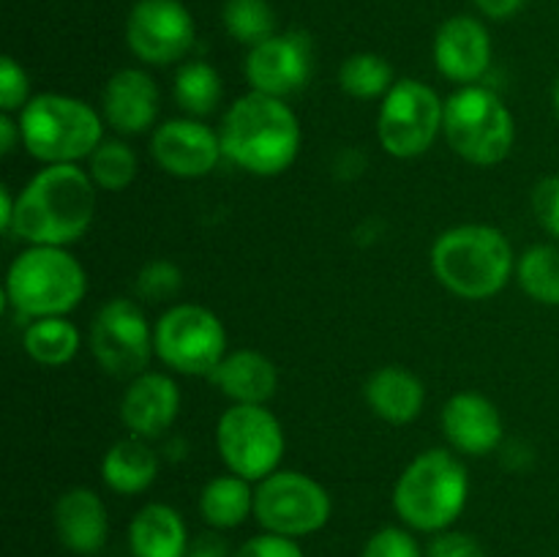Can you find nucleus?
<instances>
[{"mask_svg":"<svg viewBox=\"0 0 559 557\" xmlns=\"http://www.w3.org/2000/svg\"><path fill=\"white\" fill-rule=\"evenodd\" d=\"M333 502L325 486L300 470H276L254 486V519L265 533L306 538L331 522Z\"/></svg>","mask_w":559,"mask_h":557,"instance_id":"9b49d317","label":"nucleus"},{"mask_svg":"<svg viewBox=\"0 0 559 557\" xmlns=\"http://www.w3.org/2000/svg\"><path fill=\"white\" fill-rule=\"evenodd\" d=\"M22 147L41 167L80 164L104 142L102 109L69 93H38L20 115Z\"/></svg>","mask_w":559,"mask_h":557,"instance_id":"423d86ee","label":"nucleus"},{"mask_svg":"<svg viewBox=\"0 0 559 557\" xmlns=\"http://www.w3.org/2000/svg\"><path fill=\"white\" fill-rule=\"evenodd\" d=\"M156 358L175 375L211 377L227 349V331L202 304H173L153 325Z\"/></svg>","mask_w":559,"mask_h":557,"instance_id":"1a4fd4ad","label":"nucleus"},{"mask_svg":"<svg viewBox=\"0 0 559 557\" xmlns=\"http://www.w3.org/2000/svg\"><path fill=\"white\" fill-rule=\"evenodd\" d=\"M314 71V49L304 31H284L249 49L246 82L254 93L289 98L304 91Z\"/></svg>","mask_w":559,"mask_h":557,"instance_id":"4468645a","label":"nucleus"},{"mask_svg":"<svg viewBox=\"0 0 559 557\" xmlns=\"http://www.w3.org/2000/svg\"><path fill=\"white\" fill-rule=\"evenodd\" d=\"M200 513L211 530H235L254 517V486L235 473L216 475L200 491Z\"/></svg>","mask_w":559,"mask_h":557,"instance_id":"393cba45","label":"nucleus"},{"mask_svg":"<svg viewBox=\"0 0 559 557\" xmlns=\"http://www.w3.org/2000/svg\"><path fill=\"white\" fill-rule=\"evenodd\" d=\"M16 213V194L9 186H0V229L11 235V224H14Z\"/></svg>","mask_w":559,"mask_h":557,"instance_id":"a19ab883","label":"nucleus"},{"mask_svg":"<svg viewBox=\"0 0 559 557\" xmlns=\"http://www.w3.org/2000/svg\"><path fill=\"white\" fill-rule=\"evenodd\" d=\"M222 74L207 60H186L178 66L173 96L189 118H207L222 104Z\"/></svg>","mask_w":559,"mask_h":557,"instance_id":"bb28decb","label":"nucleus"},{"mask_svg":"<svg viewBox=\"0 0 559 557\" xmlns=\"http://www.w3.org/2000/svg\"><path fill=\"white\" fill-rule=\"evenodd\" d=\"M469 500V475L451 448L418 453L393 486V508L404 528L415 533H442L456 524Z\"/></svg>","mask_w":559,"mask_h":557,"instance_id":"20e7f679","label":"nucleus"},{"mask_svg":"<svg viewBox=\"0 0 559 557\" xmlns=\"http://www.w3.org/2000/svg\"><path fill=\"white\" fill-rule=\"evenodd\" d=\"M233 404H267L276 396L278 369L260 349H233L207 377Z\"/></svg>","mask_w":559,"mask_h":557,"instance_id":"4be33fe9","label":"nucleus"},{"mask_svg":"<svg viewBox=\"0 0 559 557\" xmlns=\"http://www.w3.org/2000/svg\"><path fill=\"white\" fill-rule=\"evenodd\" d=\"M555 112H557V118H559V76H557V82H555Z\"/></svg>","mask_w":559,"mask_h":557,"instance_id":"79ce46f5","label":"nucleus"},{"mask_svg":"<svg viewBox=\"0 0 559 557\" xmlns=\"http://www.w3.org/2000/svg\"><path fill=\"white\" fill-rule=\"evenodd\" d=\"M22 347L27 358L47 369L71 364L82 347V333L69 317H38L22 331Z\"/></svg>","mask_w":559,"mask_h":557,"instance_id":"a878e982","label":"nucleus"},{"mask_svg":"<svg viewBox=\"0 0 559 557\" xmlns=\"http://www.w3.org/2000/svg\"><path fill=\"white\" fill-rule=\"evenodd\" d=\"M102 118L115 134L136 137L158 118V85L145 69H120L102 91Z\"/></svg>","mask_w":559,"mask_h":557,"instance_id":"6ab92c4d","label":"nucleus"},{"mask_svg":"<svg viewBox=\"0 0 559 557\" xmlns=\"http://www.w3.org/2000/svg\"><path fill=\"white\" fill-rule=\"evenodd\" d=\"M364 399L371 413L393 426L413 424L426 404V386L407 366L388 364L371 371L364 386Z\"/></svg>","mask_w":559,"mask_h":557,"instance_id":"412c9836","label":"nucleus"},{"mask_svg":"<svg viewBox=\"0 0 559 557\" xmlns=\"http://www.w3.org/2000/svg\"><path fill=\"white\" fill-rule=\"evenodd\" d=\"M87 557H98V555H87Z\"/></svg>","mask_w":559,"mask_h":557,"instance_id":"37998d69","label":"nucleus"},{"mask_svg":"<svg viewBox=\"0 0 559 557\" xmlns=\"http://www.w3.org/2000/svg\"><path fill=\"white\" fill-rule=\"evenodd\" d=\"M162 470V457L151 440L142 437H123L107 448L102 457V481L109 491L123 497L142 495L153 486Z\"/></svg>","mask_w":559,"mask_h":557,"instance_id":"5701e85b","label":"nucleus"},{"mask_svg":"<svg viewBox=\"0 0 559 557\" xmlns=\"http://www.w3.org/2000/svg\"><path fill=\"white\" fill-rule=\"evenodd\" d=\"M136 169H140V162H136V153L123 137H104L102 145L91 153L87 158V175L96 183L98 191H126L136 178Z\"/></svg>","mask_w":559,"mask_h":557,"instance_id":"c756f323","label":"nucleus"},{"mask_svg":"<svg viewBox=\"0 0 559 557\" xmlns=\"http://www.w3.org/2000/svg\"><path fill=\"white\" fill-rule=\"evenodd\" d=\"M216 448L227 473L260 484L282 470L287 437L267 404H233L216 424Z\"/></svg>","mask_w":559,"mask_h":557,"instance_id":"6e6552de","label":"nucleus"},{"mask_svg":"<svg viewBox=\"0 0 559 557\" xmlns=\"http://www.w3.org/2000/svg\"><path fill=\"white\" fill-rule=\"evenodd\" d=\"M16 142H22L20 120L9 112H0V153H3V156L14 153Z\"/></svg>","mask_w":559,"mask_h":557,"instance_id":"ea45409f","label":"nucleus"},{"mask_svg":"<svg viewBox=\"0 0 559 557\" xmlns=\"http://www.w3.org/2000/svg\"><path fill=\"white\" fill-rule=\"evenodd\" d=\"M55 533L76 557L98 555L109 538V511L102 497L87 486L63 491L55 502Z\"/></svg>","mask_w":559,"mask_h":557,"instance_id":"aec40b11","label":"nucleus"},{"mask_svg":"<svg viewBox=\"0 0 559 557\" xmlns=\"http://www.w3.org/2000/svg\"><path fill=\"white\" fill-rule=\"evenodd\" d=\"M360 557H426L409 528H380L364 544Z\"/></svg>","mask_w":559,"mask_h":557,"instance_id":"473e14b6","label":"nucleus"},{"mask_svg":"<svg viewBox=\"0 0 559 557\" xmlns=\"http://www.w3.org/2000/svg\"><path fill=\"white\" fill-rule=\"evenodd\" d=\"M516 282L540 306H559V246L535 244L516 257Z\"/></svg>","mask_w":559,"mask_h":557,"instance_id":"cd10ccee","label":"nucleus"},{"mask_svg":"<svg viewBox=\"0 0 559 557\" xmlns=\"http://www.w3.org/2000/svg\"><path fill=\"white\" fill-rule=\"evenodd\" d=\"M222 25L233 42L249 49L278 33L276 11L267 0H224Z\"/></svg>","mask_w":559,"mask_h":557,"instance_id":"7c9ffc66","label":"nucleus"},{"mask_svg":"<svg viewBox=\"0 0 559 557\" xmlns=\"http://www.w3.org/2000/svg\"><path fill=\"white\" fill-rule=\"evenodd\" d=\"M489 27L473 14L448 16L435 33L431 58L445 80L464 85H480L491 66Z\"/></svg>","mask_w":559,"mask_h":557,"instance_id":"dca6fc26","label":"nucleus"},{"mask_svg":"<svg viewBox=\"0 0 559 557\" xmlns=\"http://www.w3.org/2000/svg\"><path fill=\"white\" fill-rule=\"evenodd\" d=\"M91 353L112 377L131 380L147 371L156 355V342L151 322L136 300L112 298L102 304L91 322Z\"/></svg>","mask_w":559,"mask_h":557,"instance_id":"f8f14e48","label":"nucleus"},{"mask_svg":"<svg viewBox=\"0 0 559 557\" xmlns=\"http://www.w3.org/2000/svg\"><path fill=\"white\" fill-rule=\"evenodd\" d=\"M233 557H306V555L295 538L265 533V530H262L260 535H251L249 541H243V544L233 552Z\"/></svg>","mask_w":559,"mask_h":557,"instance_id":"c9c22d12","label":"nucleus"},{"mask_svg":"<svg viewBox=\"0 0 559 557\" xmlns=\"http://www.w3.org/2000/svg\"><path fill=\"white\" fill-rule=\"evenodd\" d=\"M186 557H233V552H229V544L222 535V530H207V533L191 538L189 555Z\"/></svg>","mask_w":559,"mask_h":557,"instance_id":"4c0bfd02","label":"nucleus"},{"mask_svg":"<svg viewBox=\"0 0 559 557\" xmlns=\"http://www.w3.org/2000/svg\"><path fill=\"white\" fill-rule=\"evenodd\" d=\"M5 300L25 322L69 317L87 295V271L66 246H27L11 260Z\"/></svg>","mask_w":559,"mask_h":557,"instance_id":"39448f33","label":"nucleus"},{"mask_svg":"<svg viewBox=\"0 0 559 557\" xmlns=\"http://www.w3.org/2000/svg\"><path fill=\"white\" fill-rule=\"evenodd\" d=\"M426 557H486V552L475 535L462 530H442L429 541Z\"/></svg>","mask_w":559,"mask_h":557,"instance_id":"e433bc0d","label":"nucleus"},{"mask_svg":"<svg viewBox=\"0 0 559 557\" xmlns=\"http://www.w3.org/2000/svg\"><path fill=\"white\" fill-rule=\"evenodd\" d=\"M442 431L451 451L462 457H486L502 446L506 424L489 396L475 391H459L442 404Z\"/></svg>","mask_w":559,"mask_h":557,"instance_id":"a211bd4d","label":"nucleus"},{"mask_svg":"<svg viewBox=\"0 0 559 557\" xmlns=\"http://www.w3.org/2000/svg\"><path fill=\"white\" fill-rule=\"evenodd\" d=\"M445 102L431 85L420 80L393 82L377 115V140L393 158H418L442 134Z\"/></svg>","mask_w":559,"mask_h":557,"instance_id":"9d476101","label":"nucleus"},{"mask_svg":"<svg viewBox=\"0 0 559 557\" xmlns=\"http://www.w3.org/2000/svg\"><path fill=\"white\" fill-rule=\"evenodd\" d=\"M429 265L437 282L464 300L495 298L516 276L511 240L491 224L448 227L431 244Z\"/></svg>","mask_w":559,"mask_h":557,"instance_id":"7ed1b4c3","label":"nucleus"},{"mask_svg":"<svg viewBox=\"0 0 559 557\" xmlns=\"http://www.w3.org/2000/svg\"><path fill=\"white\" fill-rule=\"evenodd\" d=\"M180 413V388L167 371H142L131 377L120 396V420L129 435L158 440L175 426Z\"/></svg>","mask_w":559,"mask_h":557,"instance_id":"f3484780","label":"nucleus"},{"mask_svg":"<svg viewBox=\"0 0 559 557\" xmlns=\"http://www.w3.org/2000/svg\"><path fill=\"white\" fill-rule=\"evenodd\" d=\"M96 191V183L80 164H47L16 194L11 235L27 246L69 249L91 229Z\"/></svg>","mask_w":559,"mask_h":557,"instance_id":"f257e3e1","label":"nucleus"},{"mask_svg":"<svg viewBox=\"0 0 559 557\" xmlns=\"http://www.w3.org/2000/svg\"><path fill=\"white\" fill-rule=\"evenodd\" d=\"M442 137L459 158L475 167L506 162L516 142V120L508 104L486 85H464L445 98Z\"/></svg>","mask_w":559,"mask_h":557,"instance_id":"0eeeda50","label":"nucleus"},{"mask_svg":"<svg viewBox=\"0 0 559 557\" xmlns=\"http://www.w3.org/2000/svg\"><path fill=\"white\" fill-rule=\"evenodd\" d=\"M151 156L173 178H205L224 156L222 137L200 118H169L151 137Z\"/></svg>","mask_w":559,"mask_h":557,"instance_id":"2eb2a0df","label":"nucleus"},{"mask_svg":"<svg viewBox=\"0 0 559 557\" xmlns=\"http://www.w3.org/2000/svg\"><path fill=\"white\" fill-rule=\"evenodd\" d=\"M194 42V16L183 0H136L126 16V47L145 66L180 63Z\"/></svg>","mask_w":559,"mask_h":557,"instance_id":"ddd939ff","label":"nucleus"},{"mask_svg":"<svg viewBox=\"0 0 559 557\" xmlns=\"http://www.w3.org/2000/svg\"><path fill=\"white\" fill-rule=\"evenodd\" d=\"M183 289V273L169 260H151L134 278V293L147 304H167Z\"/></svg>","mask_w":559,"mask_h":557,"instance_id":"2f4dec72","label":"nucleus"},{"mask_svg":"<svg viewBox=\"0 0 559 557\" xmlns=\"http://www.w3.org/2000/svg\"><path fill=\"white\" fill-rule=\"evenodd\" d=\"M31 76L11 55L0 58V109L9 115H20L31 102Z\"/></svg>","mask_w":559,"mask_h":557,"instance_id":"72a5a7b5","label":"nucleus"},{"mask_svg":"<svg viewBox=\"0 0 559 557\" xmlns=\"http://www.w3.org/2000/svg\"><path fill=\"white\" fill-rule=\"evenodd\" d=\"M393 82H396L393 66L377 52H355L338 66V87L344 96L358 98V102L385 98Z\"/></svg>","mask_w":559,"mask_h":557,"instance_id":"c85d7f7f","label":"nucleus"},{"mask_svg":"<svg viewBox=\"0 0 559 557\" xmlns=\"http://www.w3.org/2000/svg\"><path fill=\"white\" fill-rule=\"evenodd\" d=\"M533 213L540 227L559 240V175H546L535 183Z\"/></svg>","mask_w":559,"mask_h":557,"instance_id":"f704fd0d","label":"nucleus"},{"mask_svg":"<svg viewBox=\"0 0 559 557\" xmlns=\"http://www.w3.org/2000/svg\"><path fill=\"white\" fill-rule=\"evenodd\" d=\"M473 3L486 20H511L527 5V0H473Z\"/></svg>","mask_w":559,"mask_h":557,"instance_id":"58836bf2","label":"nucleus"},{"mask_svg":"<svg viewBox=\"0 0 559 557\" xmlns=\"http://www.w3.org/2000/svg\"><path fill=\"white\" fill-rule=\"evenodd\" d=\"M224 156L260 178L287 173L300 153L304 131L287 98L249 91L235 98L222 118Z\"/></svg>","mask_w":559,"mask_h":557,"instance_id":"f03ea898","label":"nucleus"},{"mask_svg":"<svg viewBox=\"0 0 559 557\" xmlns=\"http://www.w3.org/2000/svg\"><path fill=\"white\" fill-rule=\"evenodd\" d=\"M189 544L183 517L167 502H147L129 524V549L134 557H186Z\"/></svg>","mask_w":559,"mask_h":557,"instance_id":"b1692460","label":"nucleus"}]
</instances>
